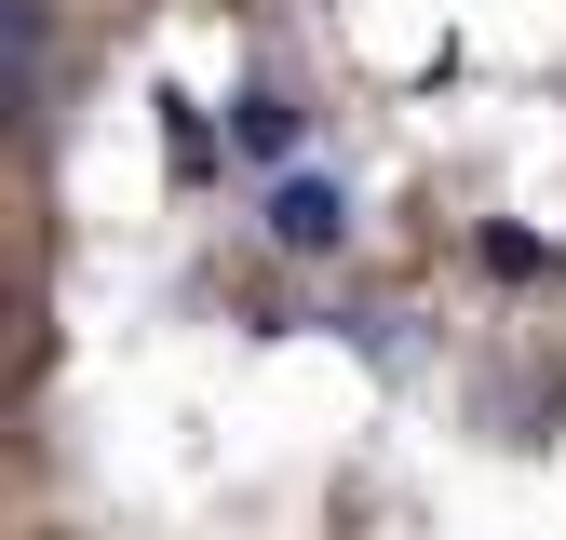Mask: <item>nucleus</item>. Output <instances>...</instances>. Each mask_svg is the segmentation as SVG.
<instances>
[{"mask_svg": "<svg viewBox=\"0 0 566 540\" xmlns=\"http://www.w3.org/2000/svg\"><path fill=\"white\" fill-rule=\"evenodd\" d=\"M270 243H283V257H337V243H350V202H337L324 176H283V189H270Z\"/></svg>", "mask_w": 566, "mask_h": 540, "instance_id": "1", "label": "nucleus"}, {"mask_svg": "<svg viewBox=\"0 0 566 540\" xmlns=\"http://www.w3.org/2000/svg\"><path fill=\"white\" fill-rule=\"evenodd\" d=\"M230 135H243L256 163H283V149H297V108H283V95H243V108H230Z\"/></svg>", "mask_w": 566, "mask_h": 540, "instance_id": "2", "label": "nucleus"}]
</instances>
